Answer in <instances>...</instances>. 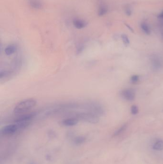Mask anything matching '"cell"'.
I'll list each match as a JSON object with an SVG mask.
<instances>
[{
    "label": "cell",
    "instance_id": "obj_16",
    "mask_svg": "<svg viewBox=\"0 0 163 164\" xmlns=\"http://www.w3.org/2000/svg\"><path fill=\"white\" fill-rule=\"evenodd\" d=\"M131 113L132 114L136 115L139 112V109L138 106L136 105H133L131 106Z\"/></svg>",
    "mask_w": 163,
    "mask_h": 164
},
{
    "label": "cell",
    "instance_id": "obj_7",
    "mask_svg": "<svg viewBox=\"0 0 163 164\" xmlns=\"http://www.w3.org/2000/svg\"><path fill=\"white\" fill-rule=\"evenodd\" d=\"M78 119L76 118H70L64 119L62 121V124L64 126L71 127L75 126L78 123Z\"/></svg>",
    "mask_w": 163,
    "mask_h": 164
},
{
    "label": "cell",
    "instance_id": "obj_20",
    "mask_svg": "<svg viewBox=\"0 0 163 164\" xmlns=\"http://www.w3.org/2000/svg\"><path fill=\"white\" fill-rule=\"evenodd\" d=\"M34 164V163H31V164Z\"/></svg>",
    "mask_w": 163,
    "mask_h": 164
},
{
    "label": "cell",
    "instance_id": "obj_8",
    "mask_svg": "<svg viewBox=\"0 0 163 164\" xmlns=\"http://www.w3.org/2000/svg\"><path fill=\"white\" fill-rule=\"evenodd\" d=\"M17 50V47L15 45H10L7 46L4 49V53L7 56L14 54Z\"/></svg>",
    "mask_w": 163,
    "mask_h": 164
},
{
    "label": "cell",
    "instance_id": "obj_9",
    "mask_svg": "<svg viewBox=\"0 0 163 164\" xmlns=\"http://www.w3.org/2000/svg\"><path fill=\"white\" fill-rule=\"evenodd\" d=\"M153 149L157 151H161L163 149V141L157 140L153 145Z\"/></svg>",
    "mask_w": 163,
    "mask_h": 164
},
{
    "label": "cell",
    "instance_id": "obj_15",
    "mask_svg": "<svg viewBox=\"0 0 163 164\" xmlns=\"http://www.w3.org/2000/svg\"><path fill=\"white\" fill-rule=\"evenodd\" d=\"M139 79V76L138 75H133L131 77L130 81L132 84H135L138 83Z\"/></svg>",
    "mask_w": 163,
    "mask_h": 164
},
{
    "label": "cell",
    "instance_id": "obj_18",
    "mask_svg": "<svg viewBox=\"0 0 163 164\" xmlns=\"http://www.w3.org/2000/svg\"><path fill=\"white\" fill-rule=\"evenodd\" d=\"M125 12L127 16H131L132 14V10L129 7H127L126 8H125Z\"/></svg>",
    "mask_w": 163,
    "mask_h": 164
},
{
    "label": "cell",
    "instance_id": "obj_17",
    "mask_svg": "<svg viewBox=\"0 0 163 164\" xmlns=\"http://www.w3.org/2000/svg\"><path fill=\"white\" fill-rule=\"evenodd\" d=\"M107 12V8L105 6H102L101 8H99V16H103L105 15Z\"/></svg>",
    "mask_w": 163,
    "mask_h": 164
},
{
    "label": "cell",
    "instance_id": "obj_19",
    "mask_svg": "<svg viewBox=\"0 0 163 164\" xmlns=\"http://www.w3.org/2000/svg\"><path fill=\"white\" fill-rule=\"evenodd\" d=\"M158 17L160 19H163V11L158 16Z\"/></svg>",
    "mask_w": 163,
    "mask_h": 164
},
{
    "label": "cell",
    "instance_id": "obj_3",
    "mask_svg": "<svg viewBox=\"0 0 163 164\" xmlns=\"http://www.w3.org/2000/svg\"><path fill=\"white\" fill-rule=\"evenodd\" d=\"M150 61L152 68L155 71L160 70L163 67V60L159 55L157 54L152 55Z\"/></svg>",
    "mask_w": 163,
    "mask_h": 164
},
{
    "label": "cell",
    "instance_id": "obj_11",
    "mask_svg": "<svg viewBox=\"0 0 163 164\" xmlns=\"http://www.w3.org/2000/svg\"><path fill=\"white\" fill-rule=\"evenodd\" d=\"M86 138L85 137L80 136L77 137L75 138L74 140V143L75 144L79 145V144L84 143L86 141Z\"/></svg>",
    "mask_w": 163,
    "mask_h": 164
},
{
    "label": "cell",
    "instance_id": "obj_14",
    "mask_svg": "<svg viewBox=\"0 0 163 164\" xmlns=\"http://www.w3.org/2000/svg\"><path fill=\"white\" fill-rule=\"evenodd\" d=\"M126 128V125H123V126H121V127H120L119 129H118L115 131L114 133V136H118V135L121 134V133H123L125 131Z\"/></svg>",
    "mask_w": 163,
    "mask_h": 164
},
{
    "label": "cell",
    "instance_id": "obj_10",
    "mask_svg": "<svg viewBox=\"0 0 163 164\" xmlns=\"http://www.w3.org/2000/svg\"><path fill=\"white\" fill-rule=\"evenodd\" d=\"M141 28L143 31L146 35H150L151 32L150 26L148 24L145 22L142 23L141 24Z\"/></svg>",
    "mask_w": 163,
    "mask_h": 164
},
{
    "label": "cell",
    "instance_id": "obj_6",
    "mask_svg": "<svg viewBox=\"0 0 163 164\" xmlns=\"http://www.w3.org/2000/svg\"><path fill=\"white\" fill-rule=\"evenodd\" d=\"M90 112L98 116H102L104 113V109L101 104L97 103H93L90 105Z\"/></svg>",
    "mask_w": 163,
    "mask_h": 164
},
{
    "label": "cell",
    "instance_id": "obj_4",
    "mask_svg": "<svg viewBox=\"0 0 163 164\" xmlns=\"http://www.w3.org/2000/svg\"><path fill=\"white\" fill-rule=\"evenodd\" d=\"M18 126L16 124L7 125L1 129V133L4 135H11L19 131Z\"/></svg>",
    "mask_w": 163,
    "mask_h": 164
},
{
    "label": "cell",
    "instance_id": "obj_13",
    "mask_svg": "<svg viewBox=\"0 0 163 164\" xmlns=\"http://www.w3.org/2000/svg\"><path fill=\"white\" fill-rule=\"evenodd\" d=\"M121 40H123V43L125 46H128L129 45L130 40L128 36L125 34H122L121 35Z\"/></svg>",
    "mask_w": 163,
    "mask_h": 164
},
{
    "label": "cell",
    "instance_id": "obj_1",
    "mask_svg": "<svg viewBox=\"0 0 163 164\" xmlns=\"http://www.w3.org/2000/svg\"><path fill=\"white\" fill-rule=\"evenodd\" d=\"M37 101L33 99H28L23 100L18 103L13 109V112L16 115L24 114L35 106Z\"/></svg>",
    "mask_w": 163,
    "mask_h": 164
},
{
    "label": "cell",
    "instance_id": "obj_2",
    "mask_svg": "<svg viewBox=\"0 0 163 164\" xmlns=\"http://www.w3.org/2000/svg\"><path fill=\"white\" fill-rule=\"evenodd\" d=\"M77 119L90 124H97L99 121V116L91 112H83L77 114Z\"/></svg>",
    "mask_w": 163,
    "mask_h": 164
},
{
    "label": "cell",
    "instance_id": "obj_12",
    "mask_svg": "<svg viewBox=\"0 0 163 164\" xmlns=\"http://www.w3.org/2000/svg\"><path fill=\"white\" fill-rule=\"evenodd\" d=\"M74 25L78 29H81L82 28H84L86 26V23L84 22V21H81V20H76L74 22Z\"/></svg>",
    "mask_w": 163,
    "mask_h": 164
},
{
    "label": "cell",
    "instance_id": "obj_5",
    "mask_svg": "<svg viewBox=\"0 0 163 164\" xmlns=\"http://www.w3.org/2000/svg\"><path fill=\"white\" fill-rule=\"evenodd\" d=\"M123 98L129 101H133L135 99V91L132 88H128L123 90L121 93Z\"/></svg>",
    "mask_w": 163,
    "mask_h": 164
}]
</instances>
